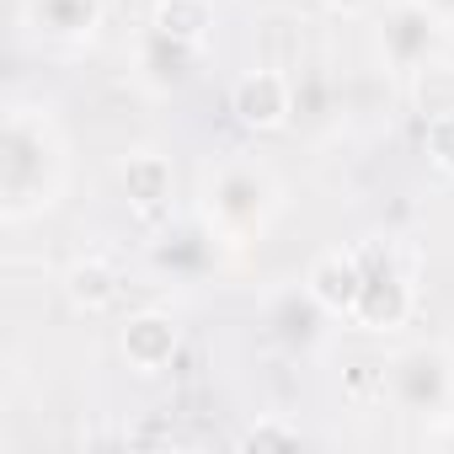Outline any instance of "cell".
Segmentation results:
<instances>
[{
    "instance_id": "obj_14",
    "label": "cell",
    "mask_w": 454,
    "mask_h": 454,
    "mask_svg": "<svg viewBox=\"0 0 454 454\" xmlns=\"http://www.w3.org/2000/svg\"><path fill=\"white\" fill-rule=\"evenodd\" d=\"M150 22L171 38H187V43H208L214 33V0H155Z\"/></svg>"
},
{
    "instance_id": "obj_12",
    "label": "cell",
    "mask_w": 454,
    "mask_h": 454,
    "mask_svg": "<svg viewBox=\"0 0 454 454\" xmlns=\"http://www.w3.org/2000/svg\"><path fill=\"white\" fill-rule=\"evenodd\" d=\"M59 289H65L70 310H81V316H102V310H113V305H118V294H123V273H118V262H113V257L86 252V257H75V262L65 268Z\"/></svg>"
},
{
    "instance_id": "obj_1",
    "label": "cell",
    "mask_w": 454,
    "mask_h": 454,
    "mask_svg": "<svg viewBox=\"0 0 454 454\" xmlns=\"http://www.w3.org/2000/svg\"><path fill=\"white\" fill-rule=\"evenodd\" d=\"M70 182V145L54 123L49 102H12L0 129V224L43 219Z\"/></svg>"
},
{
    "instance_id": "obj_2",
    "label": "cell",
    "mask_w": 454,
    "mask_h": 454,
    "mask_svg": "<svg viewBox=\"0 0 454 454\" xmlns=\"http://www.w3.org/2000/svg\"><path fill=\"white\" fill-rule=\"evenodd\" d=\"M284 214V182L257 155H224L198 182V219L224 247H257Z\"/></svg>"
},
{
    "instance_id": "obj_16",
    "label": "cell",
    "mask_w": 454,
    "mask_h": 454,
    "mask_svg": "<svg viewBox=\"0 0 454 454\" xmlns=\"http://www.w3.org/2000/svg\"><path fill=\"white\" fill-rule=\"evenodd\" d=\"M305 433H300V422H289V417H278V411H262L252 427H241V449H294Z\"/></svg>"
},
{
    "instance_id": "obj_8",
    "label": "cell",
    "mask_w": 454,
    "mask_h": 454,
    "mask_svg": "<svg viewBox=\"0 0 454 454\" xmlns=\"http://www.w3.org/2000/svg\"><path fill=\"white\" fill-rule=\"evenodd\" d=\"M118 353H123V364H129L139 380L166 374V369L176 364V353H182V326H176V316L160 310V305L134 310V316L118 326Z\"/></svg>"
},
{
    "instance_id": "obj_4",
    "label": "cell",
    "mask_w": 454,
    "mask_h": 454,
    "mask_svg": "<svg viewBox=\"0 0 454 454\" xmlns=\"http://www.w3.org/2000/svg\"><path fill=\"white\" fill-rule=\"evenodd\" d=\"M385 395L401 417H454V348L443 342H411L385 364Z\"/></svg>"
},
{
    "instance_id": "obj_18",
    "label": "cell",
    "mask_w": 454,
    "mask_h": 454,
    "mask_svg": "<svg viewBox=\"0 0 454 454\" xmlns=\"http://www.w3.org/2000/svg\"><path fill=\"white\" fill-rule=\"evenodd\" d=\"M422 443H427V449H454V427H427Z\"/></svg>"
},
{
    "instance_id": "obj_10",
    "label": "cell",
    "mask_w": 454,
    "mask_h": 454,
    "mask_svg": "<svg viewBox=\"0 0 454 454\" xmlns=\"http://www.w3.org/2000/svg\"><path fill=\"white\" fill-rule=\"evenodd\" d=\"M22 22L59 49H86L107 27V0H27Z\"/></svg>"
},
{
    "instance_id": "obj_5",
    "label": "cell",
    "mask_w": 454,
    "mask_h": 454,
    "mask_svg": "<svg viewBox=\"0 0 454 454\" xmlns=\"http://www.w3.org/2000/svg\"><path fill=\"white\" fill-rule=\"evenodd\" d=\"M449 22L427 6V0H390L380 27H374V49H380V65L401 81L433 70L443 54H449Z\"/></svg>"
},
{
    "instance_id": "obj_19",
    "label": "cell",
    "mask_w": 454,
    "mask_h": 454,
    "mask_svg": "<svg viewBox=\"0 0 454 454\" xmlns=\"http://www.w3.org/2000/svg\"><path fill=\"white\" fill-rule=\"evenodd\" d=\"M369 0H326V12H342V17H358Z\"/></svg>"
},
{
    "instance_id": "obj_20",
    "label": "cell",
    "mask_w": 454,
    "mask_h": 454,
    "mask_svg": "<svg viewBox=\"0 0 454 454\" xmlns=\"http://www.w3.org/2000/svg\"><path fill=\"white\" fill-rule=\"evenodd\" d=\"M427 6H433V12H438V17H443L449 27H454V0H427Z\"/></svg>"
},
{
    "instance_id": "obj_9",
    "label": "cell",
    "mask_w": 454,
    "mask_h": 454,
    "mask_svg": "<svg viewBox=\"0 0 454 454\" xmlns=\"http://www.w3.org/2000/svg\"><path fill=\"white\" fill-rule=\"evenodd\" d=\"M231 113H236L241 129L273 134V129H284V123L294 118V81H289L284 70L257 65V70H247V75L231 86Z\"/></svg>"
},
{
    "instance_id": "obj_11",
    "label": "cell",
    "mask_w": 454,
    "mask_h": 454,
    "mask_svg": "<svg viewBox=\"0 0 454 454\" xmlns=\"http://www.w3.org/2000/svg\"><path fill=\"white\" fill-rule=\"evenodd\" d=\"M305 294H310L332 321H348V316H353V300H358V247H332V252H321V257L305 268Z\"/></svg>"
},
{
    "instance_id": "obj_13",
    "label": "cell",
    "mask_w": 454,
    "mask_h": 454,
    "mask_svg": "<svg viewBox=\"0 0 454 454\" xmlns=\"http://www.w3.org/2000/svg\"><path fill=\"white\" fill-rule=\"evenodd\" d=\"M214 247H224V241H219V236L208 231V224L198 219L192 231H176V236L166 231V236H160L155 262H160L166 273H182V278H187V273H203V268L214 262Z\"/></svg>"
},
{
    "instance_id": "obj_15",
    "label": "cell",
    "mask_w": 454,
    "mask_h": 454,
    "mask_svg": "<svg viewBox=\"0 0 454 454\" xmlns=\"http://www.w3.org/2000/svg\"><path fill=\"white\" fill-rule=\"evenodd\" d=\"M321 321H332V316L305 294V284H300V294L278 300V310H273V332H278L289 348H310V342L321 337Z\"/></svg>"
},
{
    "instance_id": "obj_17",
    "label": "cell",
    "mask_w": 454,
    "mask_h": 454,
    "mask_svg": "<svg viewBox=\"0 0 454 454\" xmlns=\"http://www.w3.org/2000/svg\"><path fill=\"white\" fill-rule=\"evenodd\" d=\"M422 150H427V160H433L443 176H454V113L427 118V129H422Z\"/></svg>"
},
{
    "instance_id": "obj_3",
    "label": "cell",
    "mask_w": 454,
    "mask_h": 454,
    "mask_svg": "<svg viewBox=\"0 0 454 454\" xmlns=\"http://www.w3.org/2000/svg\"><path fill=\"white\" fill-rule=\"evenodd\" d=\"M417 310V268L390 236L358 241V300L348 326L358 332H395Z\"/></svg>"
},
{
    "instance_id": "obj_7",
    "label": "cell",
    "mask_w": 454,
    "mask_h": 454,
    "mask_svg": "<svg viewBox=\"0 0 454 454\" xmlns=\"http://www.w3.org/2000/svg\"><path fill=\"white\" fill-rule=\"evenodd\" d=\"M203 54H208V43H187V38H171L155 22H145L134 38V81L155 97H171L203 70Z\"/></svg>"
},
{
    "instance_id": "obj_6",
    "label": "cell",
    "mask_w": 454,
    "mask_h": 454,
    "mask_svg": "<svg viewBox=\"0 0 454 454\" xmlns=\"http://www.w3.org/2000/svg\"><path fill=\"white\" fill-rule=\"evenodd\" d=\"M118 192L129 203V214L145 224V231H166L171 208H176V166L166 150L139 145L118 160Z\"/></svg>"
}]
</instances>
